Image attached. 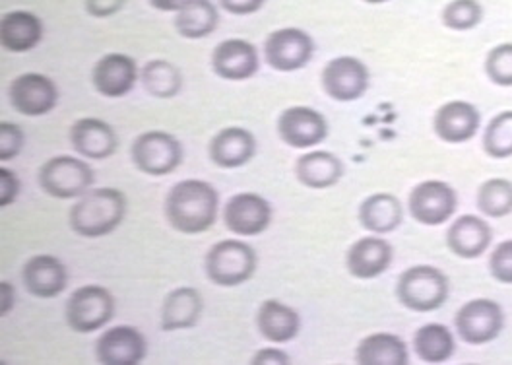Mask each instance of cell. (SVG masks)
Segmentation results:
<instances>
[{"label": "cell", "mask_w": 512, "mask_h": 365, "mask_svg": "<svg viewBox=\"0 0 512 365\" xmlns=\"http://www.w3.org/2000/svg\"><path fill=\"white\" fill-rule=\"evenodd\" d=\"M443 26L452 32H470L483 20L480 0H450L441 12Z\"/></svg>", "instance_id": "e575fe53"}, {"label": "cell", "mask_w": 512, "mask_h": 365, "mask_svg": "<svg viewBox=\"0 0 512 365\" xmlns=\"http://www.w3.org/2000/svg\"><path fill=\"white\" fill-rule=\"evenodd\" d=\"M220 4L229 14L247 16V14H255L256 10H260L264 0H220Z\"/></svg>", "instance_id": "60d3db41"}, {"label": "cell", "mask_w": 512, "mask_h": 365, "mask_svg": "<svg viewBox=\"0 0 512 365\" xmlns=\"http://www.w3.org/2000/svg\"><path fill=\"white\" fill-rule=\"evenodd\" d=\"M212 68L224 80H249L258 72V51L245 39H225L212 53Z\"/></svg>", "instance_id": "e0dca14e"}, {"label": "cell", "mask_w": 512, "mask_h": 365, "mask_svg": "<svg viewBox=\"0 0 512 365\" xmlns=\"http://www.w3.org/2000/svg\"><path fill=\"white\" fill-rule=\"evenodd\" d=\"M489 274L499 284H512V239L501 241L489 255Z\"/></svg>", "instance_id": "8d00e7d4"}, {"label": "cell", "mask_w": 512, "mask_h": 365, "mask_svg": "<svg viewBox=\"0 0 512 365\" xmlns=\"http://www.w3.org/2000/svg\"><path fill=\"white\" fill-rule=\"evenodd\" d=\"M476 204L487 218H505L512 214V183L503 177H493L481 183L476 195Z\"/></svg>", "instance_id": "1f68e13d"}, {"label": "cell", "mask_w": 512, "mask_h": 365, "mask_svg": "<svg viewBox=\"0 0 512 365\" xmlns=\"http://www.w3.org/2000/svg\"><path fill=\"white\" fill-rule=\"evenodd\" d=\"M408 208L419 224L443 226L458 208V195L445 181H423L410 193Z\"/></svg>", "instance_id": "9c48e42d"}, {"label": "cell", "mask_w": 512, "mask_h": 365, "mask_svg": "<svg viewBox=\"0 0 512 365\" xmlns=\"http://www.w3.org/2000/svg\"><path fill=\"white\" fill-rule=\"evenodd\" d=\"M280 138L291 148H311L328 134L326 119L311 107H289L278 119Z\"/></svg>", "instance_id": "2e32d148"}, {"label": "cell", "mask_w": 512, "mask_h": 365, "mask_svg": "<svg viewBox=\"0 0 512 365\" xmlns=\"http://www.w3.org/2000/svg\"><path fill=\"white\" fill-rule=\"evenodd\" d=\"M454 327L462 342L483 346L493 342L505 329V311L493 299H472L458 309Z\"/></svg>", "instance_id": "5b68a950"}, {"label": "cell", "mask_w": 512, "mask_h": 365, "mask_svg": "<svg viewBox=\"0 0 512 365\" xmlns=\"http://www.w3.org/2000/svg\"><path fill=\"white\" fill-rule=\"evenodd\" d=\"M404 220L402 202L390 193H377L363 200L359 206V222L371 233L394 232Z\"/></svg>", "instance_id": "484cf974"}, {"label": "cell", "mask_w": 512, "mask_h": 365, "mask_svg": "<svg viewBox=\"0 0 512 365\" xmlns=\"http://www.w3.org/2000/svg\"><path fill=\"white\" fill-rule=\"evenodd\" d=\"M363 2H367V4H384L388 0H363Z\"/></svg>", "instance_id": "f6af8a7d"}, {"label": "cell", "mask_w": 512, "mask_h": 365, "mask_svg": "<svg viewBox=\"0 0 512 365\" xmlns=\"http://www.w3.org/2000/svg\"><path fill=\"white\" fill-rule=\"evenodd\" d=\"M8 100L22 115L39 117L55 109L59 101V90L49 76L28 72L10 82Z\"/></svg>", "instance_id": "8fae6325"}, {"label": "cell", "mask_w": 512, "mask_h": 365, "mask_svg": "<svg viewBox=\"0 0 512 365\" xmlns=\"http://www.w3.org/2000/svg\"><path fill=\"white\" fill-rule=\"evenodd\" d=\"M493 241L491 226L474 214L456 218L447 232L448 249L460 259H478Z\"/></svg>", "instance_id": "ac0fdd59"}, {"label": "cell", "mask_w": 512, "mask_h": 365, "mask_svg": "<svg viewBox=\"0 0 512 365\" xmlns=\"http://www.w3.org/2000/svg\"><path fill=\"white\" fill-rule=\"evenodd\" d=\"M255 154V136L241 127H227L210 142V160L225 169L245 166L253 160Z\"/></svg>", "instance_id": "603a6c76"}, {"label": "cell", "mask_w": 512, "mask_h": 365, "mask_svg": "<svg viewBox=\"0 0 512 365\" xmlns=\"http://www.w3.org/2000/svg\"><path fill=\"white\" fill-rule=\"evenodd\" d=\"M315 41L299 28H284L268 35L264 43L266 63L280 72H293L313 59Z\"/></svg>", "instance_id": "30bf717a"}, {"label": "cell", "mask_w": 512, "mask_h": 365, "mask_svg": "<svg viewBox=\"0 0 512 365\" xmlns=\"http://www.w3.org/2000/svg\"><path fill=\"white\" fill-rule=\"evenodd\" d=\"M187 2H189V0H150V4H152L156 10H161V12H177V10H181Z\"/></svg>", "instance_id": "7bdbcfd3"}, {"label": "cell", "mask_w": 512, "mask_h": 365, "mask_svg": "<svg viewBox=\"0 0 512 365\" xmlns=\"http://www.w3.org/2000/svg\"><path fill=\"white\" fill-rule=\"evenodd\" d=\"M218 202V191L210 183L187 179L173 185L169 191L165 199V216L177 232H206L216 222Z\"/></svg>", "instance_id": "6da1fadb"}, {"label": "cell", "mask_w": 512, "mask_h": 365, "mask_svg": "<svg viewBox=\"0 0 512 365\" xmlns=\"http://www.w3.org/2000/svg\"><path fill=\"white\" fill-rule=\"evenodd\" d=\"M24 131L14 123H0V160H14L24 148Z\"/></svg>", "instance_id": "74e56055"}, {"label": "cell", "mask_w": 512, "mask_h": 365, "mask_svg": "<svg viewBox=\"0 0 512 365\" xmlns=\"http://www.w3.org/2000/svg\"><path fill=\"white\" fill-rule=\"evenodd\" d=\"M295 173L299 183L309 189H328L344 175V164L330 152H311L297 160Z\"/></svg>", "instance_id": "f1b7e54d"}, {"label": "cell", "mask_w": 512, "mask_h": 365, "mask_svg": "<svg viewBox=\"0 0 512 365\" xmlns=\"http://www.w3.org/2000/svg\"><path fill=\"white\" fill-rule=\"evenodd\" d=\"M355 360L361 365H406L410 362L406 342L390 332H377L363 338Z\"/></svg>", "instance_id": "4316f807"}, {"label": "cell", "mask_w": 512, "mask_h": 365, "mask_svg": "<svg viewBox=\"0 0 512 365\" xmlns=\"http://www.w3.org/2000/svg\"><path fill=\"white\" fill-rule=\"evenodd\" d=\"M72 148L88 160H107L119 148V138L111 125L101 119H80L70 129Z\"/></svg>", "instance_id": "d6986e66"}, {"label": "cell", "mask_w": 512, "mask_h": 365, "mask_svg": "<svg viewBox=\"0 0 512 365\" xmlns=\"http://www.w3.org/2000/svg\"><path fill=\"white\" fill-rule=\"evenodd\" d=\"M258 259L255 249L237 239L216 243L206 255V276L224 288L241 286L253 278Z\"/></svg>", "instance_id": "277c9868"}, {"label": "cell", "mask_w": 512, "mask_h": 365, "mask_svg": "<svg viewBox=\"0 0 512 365\" xmlns=\"http://www.w3.org/2000/svg\"><path fill=\"white\" fill-rule=\"evenodd\" d=\"M396 296L404 307L417 313L437 311L448 299L447 274L435 266H412L398 278Z\"/></svg>", "instance_id": "3957f363"}, {"label": "cell", "mask_w": 512, "mask_h": 365, "mask_svg": "<svg viewBox=\"0 0 512 365\" xmlns=\"http://www.w3.org/2000/svg\"><path fill=\"white\" fill-rule=\"evenodd\" d=\"M256 327L260 334L276 344H284L297 336L301 329V317L295 309L278 299H266L256 315Z\"/></svg>", "instance_id": "d4e9b609"}, {"label": "cell", "mask_w": 512, "mask_h": 365, "mask_svg": "<svg viewBox=\"0 0 512 365\" xmlns=\"http://www.w3.org/2000/svg\"><path fill=\"white\" fill-rule=\"evenodd\" d=\"M220 12L212 0H189L175 16V30L185 39H202L218 28Z\"/></svg>", "instance_id": "f546056e"}, {"label": "cell", "mask_w": 512, "mask_h": 365, "mask_svg": "<svg viewBox=\"0 0 512 365\" xmlns=\"http://www.w3.org/2000/svg\"><path fill=\"white\" fill-rule=\"evenodd\" d=\"M322 86L332 100H359L369 90V68L355 57H338L322 70Z\"/></svg>", "instance_id": "7c38bea8"}, {"label": "cell", "mask_w": 512, "mask_h": 365, "mask_svg": "<svg viewBox=\"0 0 512 365\" xmlns=\"http://www.w3.org/2000/svg\"><path fill=\"white\" fill-rule=\"evenodd\" d=\"M487 78L501 88H512V43H501L493 47L485 57Z\"/></svg>", "instance_id": "d590c367"}, {"label": "cell", "mask_w": 512, "mask_h": 365, "mask_svg": "<svg viewBox=\"0 0 512 365\" xmlns=\"http://www.w3.org/2000/svg\"><path fill=\"white\" fill-rule=\"evenodd\" d=\"M255 365H266V364H289V356L286 352L278 350V348H264L260 350L258 354H255L253 362Z\"/></svg>", "instance_id": "b9f144b4"}, {"label": "cell", "mask_w": 512, "mask_h": 365, "mask_svg": "<svg viewBox=\"0 0 512 365\" xmlns=\"http://www.w3.org/2000/svg\"><path fill=\"white\" fill-rule=\"evenodd\" d=\"M115 313V299L101 286L78 288L66 303V323L72 331L94 332L105 327Z\"/></svg>", "instance_id": "ba28073f"}, {"label": "cell", "mask_w": 512, "mask_h": 365, "mask_svg": "<svg viewBox=\"0 0 512 365\" xmlns=\"http://www.w3.org/2000/svg\"><path fill=\"white\" fill-rule=\"evenodd\" d=\"M483 152L493 160L512 158V111L495 115L483 131Z\"/></svg>", "instance_id": "836d02e7"}, {"label": "cell", "mask_w": 512, "mask_h": 365, "mask_svg": "<svg viewBox=\"0 0 512 365\" xmlns=\"http://www.w3.org/2000/svg\"><path fill=\"white\" fill-rule=\"evenodd\" d=\"M130 156L134 166L140 171L160 177L175 171L183 162V148L181 142L171 134L161 131H150L140 134L132 148Z\"/></svg>", "instance_id": "52a82bcc"}, {"label": "cell", "mask_w": 512, "mask_h": 365, "mask_svg": "<svg viewBox=\"0 0 512 365\" xmlns=\"http://www.w3.org/2000/svg\"><path fill=\"white\" fill-rule=\"evenodd\" d=\"M127 0H86V12L94 18H109L117 14Z\"/></svg>", "instance_id": "ab89813d"}, {"label": "cell", "mask_w": 512, "mask_h": 365, "mask_svg": "<svg viewBox=\"0 0 512 365\" xmlns=\"http://www.w3.org/2000/svg\"><path fill=\"white\" fill-rule=\"evenodd\" d=\"M480 127V109L468 101H448L437 109L433 119V131L447 144L470 142Z\"/></svg>", "instance_id": "9a60e30c"}, {"label": "cell", "mask_w": 512, "mask_h": 365, "mask_svg": "<svg viewBox=\"0 0 512 365\" xmlns=\"http://www.w3.org/2000/svg\"><path fill=\"white\" fill-rule=\"evenodd\" d=\"M12 299H14V290L8 282H2V315H6L12 309Z\"/></svg>", "instance_id": "ee69618b"}, {"label": "cell", "mask_w": 512, "mask_h": 365, "mask_svg": "<svg viewBox=\"0 0 512 365\" xmlns=\"http://www.w3.org/2000/svg\"><path fill=\"white\" fill-rule=\"evenodd\" d=\"M144 90L160 100H169L179 94L183 86V78L179 68L167 61H150L142 70Z\"/></svg>", "instance_id": "d6a6232c"}, {"label": "cell", "mask_w": 512, "mask_h": 365, "mask_svg": "<svg viewBox=\"0 0 512 365\" xmlns=\"http://www.w3.org/2000/svg\"><path fill=\"white\" fill-rule=\"evenodd\" d=\"M94 171L82 160L57 156L45 162L39 171L41 189L55 199H76L94 185Z\"/></svg>", "instance_id": "8992f818"}, {"label": "cell", "mask_w": 512, "mask_h": 365, "mask_svg": "<svg viewBox=\"0 0 512 365\" xmlns=\"http://www.w3.org/2000/svg\"><path fill=\"white\" fill-rule=\"evenodd\" d=\"M456 348L454 336L445 325L429 323L423 325L414 336V350L421 362L427 364H443L452 358Z\"/></svg>", "instance_id": "4dcf8cb0"}, {"label": "cell", "mask_w": 512, "mask_h": 365, "mask_svg": "<svg viewBox=\"0 0 512 365\" xmlns=\"http://www.w3.org/2000/svg\"><path fill=\"white\" fill-rule=\"evenodd\" d=\"M202 313V296L194 288L173 290L161 307V329L183 331L196 325Z\"/></svg>", "instance_id": "83f0119b"}, {"label": "cell", "mask_w": 512, "mask_h": 365, "mask_svg": "<svg viewBox=\"0 0 512 365\" xmlns=\"http://www.w3.org/2000/svg\"><path fill=\"white\" fill-rule=\"evenodd\" d=\"M127 212L125 195L117 189H96L82 195L68 214L72 232L96 239L115 232Z\"/></svg>", "instance_id": "7a4b0ae2"}, {"label": "cell", "mask_w": 512, "mask_h": 365, "mask_svg": "<svg viewBox=\"0 0 512 365\" xmlns=\"http://www.w3.org/2000/svg\"><path fill=\"white\" fill-rule=\"evenodd\" d=\"M20 193V181L14 171L2 167L0 169V206H10L18 199Z\"/></svg>", "instance_id": "f35d334b"}, {"label": "cell", "mask_w": 512, "mask_h": 365, "mask_svg": "<svg viewBox=\"0 0 512 365\" xmlns=\"http://www.w3.org/2000/svg\"><path fill=\"white\" fill-rule=\"evenodd\" d=\"M392 257H394V249L386 239L363 237L350 247L346 255V266L355 278L371 280L388 270Z\"/></svg>", "instance_id": "44dd1931"}, {"label": "cell", "mask_w": 512, "mask_h": 365, "mask_svg": "<svg viewBox=\"0 0 512 365\" xmlns=\"http://www.w3.org/2000/svg\"><path fill=\"white\" fill-rule=\"evenodd\" d=\"M22 280L26 290L35 298H55L63 294L68 284V272L53 255H37L24 266Z\"/></svg>", "instance_id": "7402d4cb"}, {"label": "cell", "mask_w": 512, "mask_h": 365, "mask_svg": "<svg viewBox=\"0 0 512 365\" xmlns=\"http://www.w3.org/2000/svg\"><path fill=\"white\" fill-rule=\"evenodd\" d=\"M43 37L41 20L26 10H14L4 14L0 22V41L10 53H26L39 45Z\"/></svg>", "instance_id": "cb8c5ba5"}, {"label": "cell", "mask_w": 512, "mask_h": 365, "mask_svg": "<svg viewBox=\"0 0 512 365\" xmlns=\"http://www.w3.org/2000/svg\"><path fill=\"white\" fill-rule=\"evenodd\" d=\"M138 78L136 63L123 53H109L94 67V86L105 98H123L134 88Z\"/></svg>", "instance_id": "ffe728a7"}, {"label": "cell", "mask_w": 512, "mask_h": 365, "mask_svg": "<svg viewBox=\"0 0 512 365\" xmlns=\"http://www.w3.org/2000/svg\"><path fill=\"white\" fill-rule=\"evenodd\" d=\"M146 354V338L134 327H113L97 338L96 356L99 364L138 365Z\"/></svg>", "instance_id": "4fadbf2b"}, {"label": "cell", "mask_w": 512, "mask_h": 365, "mask_svg": "<svg viewBox=\"0 0 512 365\" xmlns=\"http://www.w3.org/2000/svg\"><path fill=\"white\" fill-rule=\"evenodd\" d=\"M224 222L229 232L243 237L258 235L272 222V206L255 193H241L225 204Z\"/></svg>", "instance_id": "5bb4252c"}]
</instances>
